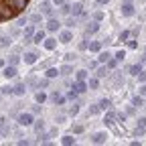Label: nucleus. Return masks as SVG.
I'll return each mask as SVG.
<instances>
[{
	"instance_id": "21",
	"label": "nucleus",
	"mask_w": 146,
	"mask_h": 146,
	"mask_svg": "<svg viewBox=\"0 0 146 146\" xmlns=\"http://www.w3.org/2000/svg\"><path fill=\"white\" fill-rule=\"evenodd\" d=\"M35 100H36V104H43V102L47 100V96L43 94V91H39V94H36V96H35Z\"/></svg>"
},
{
	"instance_id": "20",
	"label": "nucleus",
	"mask_w": 146,
	"mask_h": 146,
	"mask_svg": "<svg viewBox=\"0 0 146 146\" xmlns=\"http://www.w3.org/2000/svg\"><path fill=\"white\" fill-rule=\"evenodd\" d=\"M55 45H57V41H55V39H47V41H45V47H47L49 51L55 49Z\"/></svg>"
},
{
	"instance_id": "44",
	"label": "nucleus",
	"mask_w": 146,
	"mask_h": 146,
	"mask_svg": "<svg viewBox=\"0 0 146 146\" xmlns=\"http://www.w3.org/2000/svg\"><path fill=\"white\" fill-rule=\"evenodd\" d=\"M138 126H142V128H146V118H140V120H138Z\"/></svg>"
},
{
	"instance_id": "6",
	"label": "nucleus",
	"mask_w": 146,
	"mask_h": 146,
	"mask_svg": "<svg viewBox=\"0 0 146 146\" xmlns=\"http://www.w3.org/2000/svg\"><path fill=\"white\" fill-rule=\"evenodd\" d=\"M36 61V53H25V63L27 65H33Z\"/></svg>"
},
{
	"instance_id": "1",
	"label": "nucleus",
	"mask_w": 146,
	"mask_h": 146,
	"mask_svg": "<svg viewBox=\"0 0 146 146\" xmlns=\"http://www.w3.org/2000/svg\"><path fill=\"white\" fill-rule=\"evenodd\" d=\"M18 124L21 126H31L33 124V116L31 114H21L18 116Z\"/></svg>"
},
{
	"instance_id": "22",
	"label": "nucleus",
	"mask_w": 146,
	"mask_h": 146,
	"mask_svg": "<svg viewBox=\"0 0 146 146\" xmlns=\"http://www.w3.org/2000/svg\"><path fill=\"white\" fill-rule=\"evenodd\" d=\"M57 75H59V71H57V69H47V77H49V79L57 77Z\"/></svg>"
},
{
	"instance_id": "33",
	"label": "nucleus",
	"mask_w": 146,
	"mask_h": 146,
	"mask_svg": "<svg viewBox=\"0 0 146 146\" xmlns=\"http://www.w3.org/2000/svg\"><path fill=\"white\" fill-rule=\"evenodd\" d=\"M41 18H43L41 14H33L31 16V23H41Z\"/></svg>"
},
{
	"instance_id": "46",
	"label": "nucleus",
	"mask_w": 146,
	"mask_h": 146,
	"mask_svg": "<svg viewBox=\"0 0 146 146\" xmlns=\"http://www.w3.org/2000/svg\"><path fill=\"white\" fill-rule=\"evenodd\" d=\"M140 94H142V96H146V83H144V85L140 87Z\"/></svg>"
},
{
	"instance_id": "41",
	"label": "nucleus",
	"mask_w": 146,
	"mask_h": 146,
	"mask_svg": "<svg viewBox=\"0 0 146 146\" xmlns=\"http://www.w3.org/2000/svg\"><path fill=\"white\" fill-rule=\"evenodd\" d=\"M18 63V55H12V57H10V65H16Z\"/></svg>"
},
{
	"instance_id": "15",
	"label": "nucleus",
	"mask_w": 146,
	"mask_h": 146,
	"mask_svg": "<svg viewBox=\"0 0 146 146\" xmlns=\"http://www.w3.org/2000/svg\"><path fill=\"white\" fill-rule=\"evenodd\" d=\"M0 94H2V96H10V94H14V87H10V85H4L2 89H0Z\"/></svg>"
},
{
	"instance_id": "49",
	"label": "nucleus",
	"mask_w": 146,
	"mask_h": 146,
	"mask_svg": "<svg viewBox=\"0 0 146 146\" xmlns=\"http://www.w3.org/2000/svg\"><path fill=\"white\" fill-rule=\"evenodd\" d=\"M98 4H108V0H98Z\"/></svg>"
},
{
	"instance_id": "18",
	"label": "nucleus",
	"mask_w": 146,
	"mask_h": 146,
	"mask_svg": "<svg viewBox=\"0 0 146 146\" xmlns=\"http://www.w3.org/2000/svg\"><path fill=\"white\" fill-rule=\"evenodd\" d=\"M41 41H45V33H43V31L35 33V43H41Z\"/></svg>"
},
{
	"instance_id": "48",
	"label": "nucleus",
	"mask_w": 146,
	"mask_h": 146,
	"mask_svg": "<svg viewBox=\"0 0 146 146\" xmlns=\"http://www.w3.org/2000/svg\"><path fill=\"white\" fill-rule=\"evenodd\" d=\"M4 122H6V120H4L2 116H0V126H4Z\"/></svg>"
},
{
	"instance_id": "16",
	"label": "nucleus",
	"mask_w": 146,
	"mask_h": 146,
	"mask_svg": "<svg viewBox=\"0 0 146 146\" xmlns=\"http://www.w3.org/2000/svg\"><path fill=\"white\" fill-rule=\"evenodd\" d=\"M85 31H87V33H98V31H100V25H98V23H91V25H87Z\"/></svg>"
},
{
	"instance_id": "34",
	"label": "nucleus",
	"mask_w": 146,
	"mask_h": 146,
	"mask_svg": "<svg viewBox=\"0 0 146 146\" xmlns=\"http://www.w3.org/2000/svg\"><path fill=\"white\" fill-rule=\"evenodd\" d=\"M65 61H67V63H69V61H75V55H73V53H67V55H65Z\"/></svg>"
},
{
	"instance_id": "9",
	"label": "nucleus",
	"mask_w": 146,
	"mask_h": 146,
	"mask_svg": "<svg viewBox=\"0 0 146 146\" xmlns=\"http://www.w3.org/2000/svg\"><path fill=\"white\" fill-rule=\"evenodd\" d=\"M73 89H75V91H77V94H83V91L87 89V85H85L83 81H79V79H77V83H75V85H73Z\"/></svg>"
},
{
	"instance_id": "7",
	"label": "nucleus",
	"mask_w": 146,
	"mask_h": 146,
	"mask_svg": "<svg viewBox=\"0 0 146 146\" xmlns=\"http://www.w3.org/2000/svg\"><path fill=\"white\" fill-rule=\"evenodd\" d=\"M59 27H61V25H59V21H55V18H51V21L47 23V29H49L51 33H53V31H57Z\"/></svg>"
},
{
	"instance_id": "8",
	"label": "nucleus",
	"mask_w": 146,
	"mask_h": 146,
	"mask_svg": "<svg viewBox=\"0 0 146 146\" xmlns=\"http://www.w3.org/2000/svg\"><path fill=\"white\" fill-rule=\"evenodd\" d=\"M71 39H73L71 31H63L61 33V43H71Z\"/></svg>"
},
{
	"instance_id": "2",
	"label": "nucleus",
	"mask_w": 146,
	"mask_h": 146,
	"mask_svg": "<svg viewBox=\"0 0 146 146\" xmlns=\"http://www.w3.org/2000/svg\"><path fill=\"white\" fill-rule=\"evenodd\" d=\"M91 140H94L96 144H104V142L108 140V134H106V132H98V134L91 136Z\"/></svg>"
},
{
	"instance_id": "36",
	"label": "nucleus",
	"mask_w": 146,
	"mask_h": 146,
	"mask_svg": "<svg viewBox=\"0 0 146 146\" xmlns=\"http://www.w3.org/2000/svg\"><path fill=\"white\" fill-rule=\"evenodd\" d=\"M100 47H102L100 43H91V45H89V49H91V51H100Z\"/></svg>"
},
{
	"instance_id": "39",
	"label": "nucleus",
	"mask_w": 146,
	"mask_h": 146,
	"mask_svg": "<svg viewBox=\"0 0 146 146\" xmlns=\"http://www.w3.org/2000/svg\"><path fill=\"white\" fill-rule=\"evenodd\" d=\"M116 67V61L114 59H108V69H114Z\"/></svg>"
},
{
	"instance_id": "28",
	"label": "nucleus",
	"mask_w": 146,
	"mask_h": 146,
	"mask_svg": "<svg viewBox=\"0 0 146 146\" xmlns=\"http://www.w3.org/2000/svg\"><path fill=\"white\" fill-rule=\"evenodd\" d=\"M136 77H138V81H140V83H146V71H140Z\"/></svg>"
},
{
	"instance_id": "45",
	"label": "nucleus",
	"mask_w": 146,
	"mask_h": 146,
	"mask_svg": "<svg viewBox=\"0 0 146 146\" xmlns=\"http://www.w3.org/2000/svg\"><path fill=\"white\" fill-rule=\"evenodd\" d=\"M128 47H130V49H136L138 45H136V41H130V43H128Z\"/></svg>"
},
{
	"instance_id": "35",
	"label": "nucleus",
	"mask_w": 146,
	"mask_h": 146,
	"mask_svg": "<svg viewBox=\"0 0 146 146\" xmlns=\"http://www.w3.org/2000/svg\"><path fill=\"white\" fill-rule=\"evenodd\" d=\"M69 12H71V6L63 4V8H61V14H69Z\"/></svg>"
},
{
	"instance_id": "29",
	"label": "nucleus",
	"mask_w": 146,
	"mask_h": 146,
	"mask_svg": "<svg viewBox=\"0 0 146 146\" xmlns=\"http://www.w3.org/2000/svg\"><path fill=\"white\" fill-rule=\"evenodd\" d=\"M63 144H75V138H71V136H63Z\"/></svg>"
},
{
	"instance_id": "50",
	"label": "nucleus",
	"mask_w": 146,
	"mask_h": 146,
	"mask_svg": "<svg viewBox=\"0 0 146 146\" xmlns=\"http://www.w3.org/2000/svg\"><path fill=\"white\" fill-rule=\"evenodd\" d=\"M0 67H4V61H2V59H0Z\"/></svg>"
},
{
	"instance_id": "24",
	"label": "nucleus",
	"mask_w": 146,
	"mask_h": 146,
	"mask_svg": "<svg viewBox=\"0 0 146 146\" xmlns=\"http://www.w3.org/2000/svg\"><path fill=\"white\" fill-rule=\"evenodd\" d=\"M96 75H98V77H106V75H108V67H100Z\"/></svg>"
},
{
	"instance_id": "25",
	"label": "nucleus",
	"mask_w": 146,
	"mask_h": 146,
	"mask_svg": "<svg viewBox=\"0 0 146 146\" xmlns=\"http://www.w3.org/2000/svg\"><path fill=\"white\" fill-rule=\"evenodd\" d=\"M71 12H73V14H81V4H79V2L73 4V6H71Z\"/></svg>"
},
{
	"instance_id": "37",
	"label": "nucleus",
	"mask_w": 146,
	"mask_h": 146,
	"mask_svg": "<svg viewBox=\"0 0 146 146\" xmlns=\"http://www.w3.org/2000/svg\"><path fill=\"white\" fill-rule=\"evenodd\" d=\"M73 132H75V134H81V132H83V126H73Z\"/></svg>"
},
{
	"instance_id": "11",
	"label": "nucleus",
	"mask_w": 146,
	"mask_h": 146,
	"mask_svg": "<svg viewBox=\"0 0 146 146\" xmlns=\"http://www.w3.org/2000/svg\"><path fill=\"white\" fill-rule=\"evenodd\" d=\"M128 71H130V75H138V73L142 71V63H136V65H132V67L128 69Z\"/></svg>"
},
{
	"instance_id": "51",
	"label": "nucleus",
	"mask_w": 146,
	"mask_h": 146,
	"mask_svg": "<svg viewBox=\"0 0 146 146\" xmlns=\"http://www.w3.org/2000/svg\"><path fill=\"white\" fill-rule=\"evenodd\" d=\"M0 102H2V94H0Z\"/></svg>"
},
{
	"instance_id": "43",
	"label": "nucleus",
	"mask_w": 146,
	"mask_h": 146,
	"mask_svg": "<svg viewBox=\"0 0 146 146\" xmlns=\"http://www.w3.org/2000/svg\"><path fill=\"white\" fill-rule=\"evenodd\" d=\"M36 85H39V87H47V85H49V81H47V79H43V81H39Z\"/></svg>"
},
{
	"instance_id": "14",
	"label": "nucleus",
	"mask_w": 146,
	"mask_h": 146,
	"mask_svg": "<svg viewBox=\"0 0 146 146\" xmlns=\"http://www.w3.org/2000/svg\"><path fill=\"white\" fill-rule=\"evenodd\" d=\"M71 71H73V67H71L69 63H67V65H63V67L59 69V73H61V75H69V73H71Z\"/></svg>"
},
{
	"instance_id": "47",
	"label": "nucleus",
	"mask_w": 146,
	"mask_h": 146,
	"mask_svg": "<svg viewBox=\"0 0 146 146\" xmlns=\"http://www.w3.org/2000/svg\"><path fill=\"white\" fill-rule=\"evenodd\" d=\"M55 4H65V0H53Z\"/></svg>"
},
{
	"instance_id": "12",
	"label": "nucleus",
	"mask_w": 146,
	"mask_h": 146,
	"mask_svg": "<svg viewBox=\"0 0 146 146\" xmlns=\"http://www.w3.org/2000/svg\"><path fill=\"white\" fill-rule=\"evenodd\" d=\"M98 106H100V110H110V108H112V102H110L108 98H104V100H102Z\"/></svg>"
},
{
	"instance_id": "10",
	"label": "nucleus",
	"mask_w": 146,
	"mask_h": 146,
	"mask_svg": "<svg viewBox=\"0 0 146 146\" xmlns=\"http://www.w3.org/2000/svg\"><path fill=\"white\" fill-rule=\"evenodd\" d=\"M10 43H12V39H10V35H8V36H0V47H2V49L10 47Z\"/></svg>"
},
{
	"instance_id": "42",
	"label": "nucleus",
	"mask_w": 146,
	"mask_h": 146,
	"mask_svg": "<svg viewBox=\"0 0 146 146\" xmlns=\"http://www.w3.org/2000/svg\"><path fill=\"white\" fill-rule=\"evenodd\" d=\"M67 98H69V100H75V98H77V91H69Z\"/></svg>"
},
{
	"instance_id": "32",
	"label": "nucleus",
	"mask_w": 146,
	"mask_h": 146,
	"mask_svg": "<svg viewBox=\"0 0 146 146\" xmlns=\"http://www.w3.org/2000/svg\"><path fill=\"white\" fill-rule=\"evenodd\" d=\"M100 112V106H91L89 108V116H94V114H98Z\"/></svg>"
},
{
	"instance_id": "40",
	"label": "nucleus",
	"mask_w": 146,
	"mask_h": 146,
	"mask_svg": "<svg viewBox=\"0 0 146 146\" xmlns=\"http://www.w3.org/2000/svg\"><path fill=\"white\" fill-rule=\"evenodd\" d=\"M94 18H96V21L100 23V21H102V18H104V12H96V14H94Z\"/></svg>"
},
{
	"instance_id": "38",
	"label": "nucleus",
	"mask_w": 146,
	"mask_h": 146,
	"mask_svg": "<svg viewBox=\"0 0 146 146\" xmlns=\"http://www.w3.org/2000/svg\"><path fill=\"white\" fill-rule=\"evenodd\" d=\"M128 36H130V33H128V31H124V33L120 35V41H126V39H128Z\"/></svg>"
},
{
	"instance_id": "19",
	"label": "nucleus",
	"mask_w": 146,
	"mask_h": 146,
	"mask_svg": "<svg viewBox=\"0 0 146 146\" xmlns=\"http://www.w3.org/2000/svg\"><path fill=\"white\" fill-rule=\"evenodd\" d=\"M25 91H27L25 85H16V87H14V94H16V96H25Z\"/></svg>"
},
{
	"instance_id": "5",
	"label": "nucleus",
	"mask_w": 146,
	"mask_h": 146,
	"mask_svg": "<svg viewBox=\"0 0 146 146\" xmlns=\"http://www.w3.org/2000/svg\"><path fill=\"white\" fill-rule=\"evenodd\" d=\"M41 10H43V14H45V16H51V14H53V8H51V2H47V0H45V2L41 4Z\"/></svg>"
},
{
	"instance_id": "4",
	"label": "nucleus",
	"mask_w": 146,
	"mask_h": 146,
	"mask_svg": "<svg viewBox=\"0 0 146 146\" xmlns=\"http://www.w3.org/2000/svg\"><path fill=\"white\" fill-rule=\"evenodd\" d=\"M2 75H4L6 79H12V77L16 75V69H14V65H10V67H4V71H2Z\"/></svg>"
},
{
	"instance_id": "27",
	"label": "nucleus",
	"mask_w": 146,
	"mask_h": 146,
	"mask_svg": "<svg viewBox=\"0 0 146 146\" xmlns=\"http://www.w3.org/2000/svg\"><path fill=\"white\" fill-rule=\"evenodd\" d=\"M69 114H71V116H77V114H79V106H77V104L71 106V108H69Z\"/></svg>"
},
{
	"instance_id": "13",
	"label": "nucleus",
	"mask_w": 146,
	"mask_h": 146,
	"mask_svg": "<svg viewBox=\"0 0 146 146\" xmlns=\"http://www.w3.org/2000/svg\"><path fill=\"white\" fill-rule=\"evenodd\" d=\"M132 106H134V108H142V106H144V100H142L140 96H134V98H132Z\"/></svg>"
},
{
	"instance_id": "31",
	"label": "nucleus",
	"mask_w": 146,
	"mask_h": 146,
	"mask_svg": "<svg viewBox=\"0 0 146 146\" xmlns=\"http://www.w3.org/2000/svg\"><path fill=\"white\" fill-rule=\"evenodd\" d=\"M98 85H100L98 79H89V87H91V89H98Z\"/></svg>"
},
{
	"instance_id": "23",
	"label": "nucleus",
	"mask_w": 146,
	"mask_h": 146,
	"mask_svg": "<svg viewBox=\"0 0 146 146\" xmlns=\"http://www.w3.org/2000/svg\"><path fill=\"white\" fill-rule=\"evenodd\" d=\"M43 128H45V122H43V120H36V122H35V130H36V132H41Z\"/></svg>"
},
{
	"instance_id": "17",
	"label": "nucleus",
	"mask_w": 146,
	"mask_h": 146,
	"mask_svg": "<svg viewBox=\"0 0 146 146\" xmlns=\"http://www.w3.org/2000/svg\"><path fill=\"white\" fill-rule=\"evenodd\" d=\"M110 57H112V55H110L108 51H104V53H100V57H98V59H100V63H106Z\"/></svg>"
},
{
	"instance_id": "3",
	"label": "nucleus",
	"mask_w": 146,
	"mask_h": 146,
	"mask_svg": "<svg viewBox=\"0 0 146 146\" xmlns=\"http://www.w3.org/2000/svg\"><path fill=\"white\" fill-rule=\"evenodd\" d=\"M122 14H124V16H132V14H134V6H132L130 2L122 4Z\"/></svg>"
},
{
	"instance_id": "30",
	"label": "nucleus",
	"mask_w": 146,
	"mask_h": 146,
	"mask_svg": "<svg viewBox=\"0 0 146 146\" xmlns=\"http://www.w3.org/2000/svg\"><path fill=\"white\" fill-rule=\"evenodd\" d=\"M114 57H116V61H122V59L126 57V53H124V51H118V53L114 55Z\"/></svg>"
},
{
	"instance_id": "26",
	"label": "nucleus",
	"mask_w": 146,
	"mask_h": 146,
	"mask_svg": "<svg viewBox=\"0 0 146 146\" xmlns=\"http://www.w3.org/2000/svg\"><path fill=\"white\" fill-rule=\"evenodd\" d=\"M85 77H87V71H85V69H79V71H77V79H79V81H83Z\"/></svg>"
}]
</instances>
